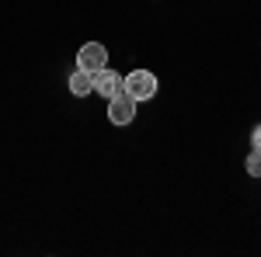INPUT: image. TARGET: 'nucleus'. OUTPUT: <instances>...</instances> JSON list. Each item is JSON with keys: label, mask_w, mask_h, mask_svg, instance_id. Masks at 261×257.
Here are the masks:
<instances>
[{"label": "nucleus", "mask_w": 261, "mask_h": 257, "mask_svg": "<svg viewBox=\"0 0 261 257\" xmlns=\"http://www.w3.org/2000/svg\"><path fill=\"white\" fill-rule=\"evenodd\" d=\"M122 91L136 101V104H140V101H150L157 94V77H153L150 70H133V73L122 77Z\"/></svg>", "instance_id": "f257e3e1"}, {"label": "nucleus", "mask_w": 261, "mask_h": 257, "mask_svg": "<svg viewBox=\"0 0 261 257\" xmlns=\"http://www.w3.org/2000/svg\"><path fill=\"white\" fill-rule=\"evenodd\" d=\"M108 66V49L101 42H87L81 52H77V70H87V73H98Z\"/></svg>", "instance_id": "f03ea898"}, {"label": "nucleus", "mask_w": 261, "mask_h": 257, "mask_svg": "<svg viewBox=\"0 0 261 257\" xmlns=\"http://www.w3.org/2000/svg\"><path fill=\"white\" fill-rule=\"evenodd\" d=\"M133 119H136V101L129 98L125 91L108 101V122H112V125H129Z\"/></svg>", "instance_id": "7ed1b4c3"}, {"label": "nucleus", "mask_w": 261, "mask_h": 257, "mask_svg": "<svg viewBox=\"0 0 261 257\" xmlns=\"http://www.w3.org/2000/svg\"><path fill=\"white\" fill-rule=\"evenodd\" d=\"M94 91H98L101 98H115V94H122V77L119 73H115V70H108V66H105V70H98V73H94Z\"/></svg>", "instance_id": "20e7f679"}, {"label": "nucleus", "mask_w": 261, "mask_h": 257, "mask_svg": "<svg viewBox=\"0 0 261 257\" xmlns=\"http://www.w3.org/2000/svg\"><path fill=\"white\" fill-rule=\"evenodd\" d=\"M66 87H70V94L87 98V94L94 91V73H87V70H73V73H70V80H66Z\"/></svg>", "instance_id": "39448f33"}, {"label": "nucleus", "mask_w": 261, "mask_h": 257, "mask_svg": "<svg viewBox=\"0 0 261 257\" xmlns=\"http://www.w3.org/2000/svg\"><path fill=\"white\" fill-rule=\"evenodd\" d=\"M244 167H247L251 178H261V150H251V157L244 160Z\"/></svg>", "instance_id": "423d86ee"}, {"label": "nucleus", "mask_w": 261, "mask_h": 257, "mask_svg": "<svg viewBox=\"0 0 261 257\" xmlns=\"http://www.w3.org/2000/svg\"><path fill=\"white\" fill-rule=\"evenodd\" d=\"M251 150H261V125L254 129V136H251Z\"/></svg>", "instance_id": "0eeeda50"}]
</instances>
